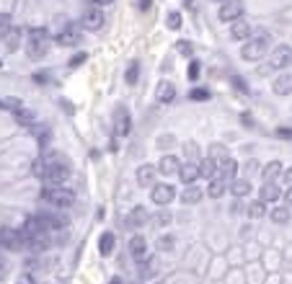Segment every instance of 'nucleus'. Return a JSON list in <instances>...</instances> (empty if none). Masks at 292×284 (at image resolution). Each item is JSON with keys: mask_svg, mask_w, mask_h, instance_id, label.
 Here are the masks:
<instances>
[{"mask_svg": "<svg viewBox=\"0 0 292 284\" xmlns=\"http://www.w3.org/2000/svg\"><path fill=\"white\" fill-rule=\"evenodd\" d=\"M26 36H29V44H26V54H29L31 60L47 57V54H49V47H52L47 29H31Z\"/></svg>", "mask_w": 292, "mask_h": 284, "instance_id": "obj_1", "label": "nucleus"}, {"mask_svg": "<svg viewBox=\"0 0 292 284\" xmlns=\"http://www.w3.org/2000/svg\"><path fill=\"white\" fill-rule=\"evenodd\" d=\"M42 199L47 201V204L57 207V209H67L75 204V194L67 189V186H47L42 189Z\"/></svg>", "mask_w": 292, "mask_h": 284, "instance_id": "obj_2", "label": "nucleus"}, {"mask_svg": "<svg viewBox=\"0 0 292 284\" xmlns=\"http://www.w3.org/2000/svg\"><path fill=\"white\" fill-rule=\"evenodd\" d=\"M267 52H269V39H267V34H259V36H253V39H248V42L243 44L241 57H243L246 62H256V60H261Z\"/></svg>", "mask_w": 292, "mask_h": 284, "instance_id": "obj_3", "label": "nucleus"}, {"mask_svg": "<svg viewBox=\"0 0 292 284\" xmlns=\"http://www.w3.org/2000/svg\"><path fill=\"white\" fill-rule=\"evenodd\" d=\"M70 163L65 160V158H62V160H57V163H52V166H49V171L47 173H44V184H49V186H62V184H65V181L70 178Z\"/></svg>", "mask_w": 292, "mask_h": 284, "instance_id": "obj_4", "label": "nucleus"}, {"mask_svg": "<svg viewBox=\"0 0 292 284\" xmlns=\"http://www.w3.org/2000/svg\"><path fill=\"white\" fill-rule=\"evenodd\" d=\"M0 245H3L5 251H21V248H29V238L21 230L3 227V230H0Z\"/></svg>", "mask_w": 292, "mask_h": 284, "instance_id": "obj_5", "label": "nucleus"}, {"mask_svg": "<svg viewBox=\"0 0 292 284\" xmlns=\"http://www.w3.org/2000/svg\"><path fill=\"white\" fill-rule=\"evenodd\" d=\"M290 65H292V47L290 44H282V47H277L269 54V67L271 70H285Z\"/></svg>", "mask_w": 292, "mask_h": 284, "instance_id": "obj_6", "label": "nucleus"}, {"mask_svg": "<svg viewBox=\"0 0 292 284\" xmlns=\"http://www.w3.org/2000/svg\"><path fill=\"white\" fill-rule=\"evenodd\" d=\"M80 36H83V29H80V23H67L65 29H62L57 34V42L60 47H75V44L80 42Z\"/></svg>", "mask_w": 292, "mask_h": 284, "instance_id": "obj_7", "label": "nucleus"}, {"mask_svg": "<svg viewBox=\"0 0 292 284\" xmlns=\"http://www.w3.org/2000/svg\"><path fill=\"white\" fill-rule=\"evenodd\" d=\"M130 130H132V116H130V111H127L124 106H119L114 111V134L116 137H127Z\"/></svg>", "mask_w": 292, "mask_h": 284, "instance_id": "obj_8", "label": "nucleus"}, {"mask_svg": "<svg viewBox=\"0 0 292 284\" xmlns=\"http://www.w3.org/2000/svg\"><path fill=\"white\" fill-rule=\"evenodd\" d=\"M173 199H176V189H173L171 184H155L153 186V201H155V204L166 207V204H171Z\"/></svg>", "mask_w": 292, "mask_h": 284, "instance_id": "obj_9", "label": "nucleus"}, {"mask_svg": "<svg viewBox=\"0 0 292 284\" xmlns=\"http://www.w3.org/2000/svg\"><path fill=\"white\" fill-rule=\"evenodd\" d=\"M83 29H88V31H96V29H101L104 26V11L101 8H88V11H83Z\"/></svg>", "mask_w": 292, "mask_h": 284, "instance_id": "obj_10", "label": "nucleus"}, {"mask_svg": "<svg viewBox=\"0 0 292 284\" xmlns=\"http://www.w3.org/2000/svg\"><path fill=\"white\" fill-rule=\"evenodd\" d=\"M220 18L223 21H238V18H243V0H225L220 8Z\"/></svg>", "mask_w": 292, "mask_h": 284, "instance_id": "obj_11", "label": "nucleus"}, {"mask_svg": "<svg viewBox=\"0 0 292 284\" xmlns=\"http://www.w3.org/2000/svg\"><path fill=\"white\" fill-rule=\"evenodd\" d=\"M39 219H42V225L47 227V230H65L67 227V217L60 215V212H42Z\"/></svg>", "mask_w": 292, "mask_h": 284, "instance_id": "obj_12", "label": "nucleus"}, {"mask_svg": "<svg viewBox=\"0 0 292 284\" xmlns=\"http://www.w3.org/2000/svg\"><path fill=\"white\" fill-rule=\"evenodd\" d=\"M230 39H235V42H248V39H251V26H248V21H246V18L233 21V26H230Z\"/></svg>", "mask_w": 292, "mask_h": 284, "instance_id": "obj_13", "label": "nucleus"}, {"mask_svg": "<svg viewBox=\"0 0 292 284\" xmlns=\"http://www.w3.org/2000/svg\"><path fill=\"white\" fill-rule=\"evenodd\" d=\"M282 176H285V168H282L279 160H271L269 166H264V171H261L264 184H277V178H282Z\"/></svg>", "mask_w": 292, "mask_h": 284, "instance_id": "obj_14", "label": "nucleus"}, {"mask_svg": "<svg viewBox=\"0 0 292 284\" xmlns=\"http://www.w3.org/2000/svg\"><path fill=\"white\" fill-rule=\"evenodd\" d=\"M179 176H181V181H184L186 186H191L199 176H202V171H199V163H189V160H186L184 166H181Z\"/></svg>", "mask_w": 292, "mask_h": 284, "instance_id": "obj_15", "label": "nucleus"}, {"mask_svg": "<svg viewBox=\"0 0 292 284\" xmlns=\"http://www.w3.org/2000/svg\"><path fill=\"white\" fill-rule=\"evenodd\" d=\"M158 269H160L158 256H145V259L140 261V277H142V279L155 277V274H158Z\"/></svg>", "mask_w": 292, "mask_h": 284, "instance_id": "obj_16", "label": "nucleus"}, {"mask_svg": "<svg viewBox=\"0 0 292 284\" xmlns=\"http://www.w3.org/2000/svg\"><path fill=\"white\" fill-rule=\"evenodd\" d=\"M235 171H238V163L233 158L217 163V178H223V181H235Z\"/></svg>", "mask_w": 292, "mask_h": 284, "instance_id": "obj_17", "label": "nucleus"}, {"mask_svg": "<svg viewBox=\"0 0 292 284\" xmlns=\"http://www.w3.org/2000/svg\"><path fill=\"white\" fill-rule=\"evenodd\" d=\"M155 96H158L160 104H171V101L176 98V86L168 83V80H163V83L158 86V90H155Z\"/></svg>", "mask_w": 292, "mask_h": 284, "instance_id": "obj_18", "label": "nucleus"}, {"mask_svg": "<svg viewBox=\"0 0 292 284\" xmlns=\"http://www.w3.org/2000/svg\"><path fill=\"white\" fill-rule=\"evenodd\" d=\"M155 173H158V168H155V166H148V163H145V166H140V168H137V184H140V186H153Z\"/></svg>", "mask_w": 292, "mask_h": 284, "instance_id": "obj_19", "label": "nucleus"}, {"mask_svg": "<svg viewBox=\"0 0 292 284\" xmlns=\"http://www.w3.org/2000/svg\"><path fill=\"white\" fill-rule=\"evenodd\" d=\"M181 166H179V160L173 158V155H166V158H160L158 163V173H163V176H173V173H179Z\"/></svg>", "mask_w": 292, "mask_h": 284, "instance_id": "obj_20", "label": "nucleus"}, {"mask_svg": "<svg viewBox=\"0 0 292 284\" xmlns=\"http://www.w3.org/2000/svg\"><path fill=\"white\" fill-rule=\"evenodd\" d=\"M130 253H132L137 261L145 259V253H148V243H145V238H142V235H135L132 240H130Z\"/></svg>", "mask_w": 292, "mask_h": 284, "instance_id": "obj_21", "label": "nucleus"}, {"mask_svg": "<svg viewBox=\"0 0 292 284\" xmlns=\"http://www.w3.org/2000/svg\"><path fill=\"white\" fill-rule=\"evenodd\" d=\"M202 197H204V191L199 189V186H186L184 189V194H181V201H184V204H197V201H202Z\"/></svg>", "mask_w": 292, "mask_h": 284, "instance_id": "obj_22", "label": "nucleus"}, {"mask_svg": "<svg viewBox=\"0 0 292 284\" xmlns=\"http://www.w3.org/2000/svg\"><path fill=\"white\" fill-rule=\"evenodd\" d=\"M279 197H282V191H279L277 184H264L261 191H259V199H261V201H267V204H269V201H277Z\"/></svg>", "mask_w": 292, "mask_h": 284, "instance_id": "obj_23", "label": "nucleus"}, {"mask_svg": "<svg viewBox=\"0 0 292 284\" xmlns=\"http://www.w3.org/2000/svg\"><path fill=\"white\" fill-rule=\"evenodd\" d=\"M230 194L238 197V199L248 197L251 194V184H248V181H243V178H235V181H230Z\"/></svg>", "mask_w": 292, "mask_h": 284, "instance_id": "obj_24", "label": "nucleus"}, {"mask_svg": "<svg viewBox=\"0 0 292 284\" xmlns=\"http://www.w3.org/2000/svg\"><path fill=\"white\" fill-rule=\"evenodd\" d=\"M225 191H227V181H223V178H212V181H209V186H207V194L212 199H220Z\"/></svg>", "mask_w": 292, "mask_h": 284, "instance_id": "obj_25", "label": "nucleus"}, {"mask_svg": "<svg viewBox=\"0 0 292 284\" xmlns=\"http://www.w3.org/2000/svg\"><path fill=\"white\" fill-rule=\"evenodd\" d=\"M274 93H279V96L292 93V75H279L274 80Z\"/></svg>", "mask_w": 292, "mask_h": 284, "instance_id": "obj_26", "label": "nucleus"}, {"mask_svg": "<svg viewBox=\"0 0 292 284\" xmlns=\"http://www.w3.org/2000/svg\"><path fill=\"white\" fill-rule=\"evenodd\" d=\"M145 222H148V212H145V207H135L130 212V225L132 227H142Z\"/></svg>", "mask_w": 292, "mask_h": 284, "instance_id": "obj_27", "label": "nucleus"}, {"mask_svg": "<svg viewBox=\"0 0 292 284\" xmlns=\"http://www.w3.org/2000/svg\"><path fill=\"white\" fill-rule=\"evenodd\" d=\"M21 36H23V31H21V29H11V31H8V34L3 36V44H5L8 49H16L18 44H21Z\"/></svg>", "mask_w": 292, "mask_h": 284, "instance_id": "obj_28", "label": "nucleus"}, {"mask_svg": "<svg viewBox=\"0 0 292 284\" xmlns=\"http://www.w3.org/2000/svg\"><path fill=\"white\" fill-rule=\"evenodd\" d=\"M29 130H31V134H34V137H36V140H39V142H49V137H52V130H49L47 124H34V127H29Z\"/></svg>", "mask_w": 292, "mask_h": 284, "instance_id": "obj_29", "label": "nucleus"}, {"mask_svg": "<svg viewBox=\"0 0 292 284\" xmlns=\"http://www.w3.org/2000/svg\"><path fill=\"white\" fill-rule=\"evenodd\" d=\"M248 215L253 219H261L264 215H267V201H261V199H253L251 204H248Z\"/></svg>", "mask_w": 292, "mask_h": 284, "instance_id": "obj_30", "label": "nucleus"}, {"mask_svg": "<svg viewBox=\"0 0 292 284\" xmlns=\"http://www.w3.org/2000/svg\"><path fill=\"white\" fill-rule=\"evenodd\" d=\"M98 251H101L104 256H109L114 251V235L112 233H104L101 238H98Z\"/></svg>", "mask_w": 292, "mask_h": 284, "instance_id": "obj_31", "label": "nucleus"}, {"mask_svg": "<svg viewBox=\"0 0 292 284\" xmlns=\"http://www.w3.org/2000/svg\"><path fill=\"white\" fill-rule=\"evenodd\" d=\"M269 219H274L277 225L287 222V219H290V209L287 207H274V209H271V215H269Z\"/></svg>", "mask_w": 292, "mask_h": 284, "instance_id": "obj_32", "label": "nucleus"}, {"mask_svg": "<svg viewBox=\"0 0 292 284\" xmlns=\"http://www.w3.org/2000/svg\"><path fill=\"white\" fill-rule=\"evenodd\" d=\"M209 155H212L209 160H215V163H223V160H227V158H230V155H227V150L223 148V145H212V148H209Z\"/></svg>", "mask_w": 292, "mask_h": 284, "instance_id": "obj_33", "label": "nucleus"}, {"mask_svg": "<svg viewBox=\"0 0 292 284\" xmlns=\"http://www.w3.org/2000/svg\"><path fill=\"white\" fill-rule=\"evenodd\" d=\"M199 171H202L204 178H215L217 176V163L215 160H204V163H199Z\"/></svg>", "mask_w": 292, "mask_h": 284, "instance_id": "obj_34", "label": "nucleus"}, {"mask_svg": "<svg viewBox=\"0 0 292 284\" xmlns=\"http://www.w3.org/2000/svg\"><path fill=\"white\" fill-rule=\"evenodd\" d=\"M16 116H18V122L26 124V127H34V124H36V114L29 111V109H21V111H18Z\"/></svg>", "mask_w": 292, "mask_h": 284, "instance_id": "obj_35", "label": "nucleus"}, {"mask_svg": "<svg viewBox=\"0 0 292 284\" xmlns=\"http://www.w3.org/2000/svg\"><path fill=\"white\" fill-rule=\"evenodd\" d=\"M166 23H168V29H171V31L181 29V13H179V11H171L168 18H166Z\"/></svg>", "mask_w": 292, "mask_h": 284, "instance_id": "obj_36", "label": "nucleus"}, {"mask_svg": "<svg viewBox=\"0 0 292 284\" xmlns=\"http://www.w3.org/2000/svg\"><path fill=\"white\" fill-rule=\"evenodd\" d=\"M137 75H140V65H137V62H132V65L127 67V83L135 86V83H137Z\"/></svg>", "mask_w": 292, "mask_h": 284, "instance_id": "obj_37", "label": "nucleus"}, {"mask_svg": "<svg viewBox=\"0 0 292 284\" xmlns=\"http://www.w3.org/2000/svg\"><path fill=\"white\" fill-rule=\"evenodd\" d=\"M184 153H189V163H197L199 160V148L194 142H186L184 145Z\"/></svg>", "mask_w": 292, "mask_h": 284, "instance_id": "obj_38", "label": "nucleus"}, {"mask_svg": "<svg viewBox=\"0 0 292 284\" xmlns=\"http://www.w3.org/2000/svg\"><path fill=\"white\" fill-rule=\"evenodd\" d=\"M189 98H191V101H207V98H209V90H207V88H194V90L189 93Z\"/></svg>", "mask_w": 292, "mask_h": 284, "instance_id": "obj_39", "label": "nucleus"}, {"mask_svg": "<svg viewBox=\"0 0 292 284\" xmlns=\"http://www.w3.org/2000/svg\"><path fill=\"white\" fill-rule=\"evenodd\" d=\"M11 31V18H8V13H0V39Z\"/></svg>", "mask_w": 292, "mask_h": 284, "instance_id": "obj_40", "label": "nucleus"}, {"mask_svg": "<svg viewBox=\"0 0 292 284\" xmlns=\"http://www.w3.org/2000/svg\"><path fill=\"white\" fill-rule=\"evenodd\" d=\"M199 70H202V65L194 60V62L189 65V80H197V78H199Z\"/></svg>", "mask_w": 292, "mask_h": 284, "instance_id": "obj_41", "label": "nucleus"}, {"mask_svg": "<svg viewBox=\"0 0 292 284\" xmlns=\"http://www.w3.org/2000/svg\"><path fill=\"white\" fill-rule=\"evenodd\" d=\"M191 49H194V47H191L189 42H176V52H181L184 57H186V54H191Z\"/></svg>", "mask_w": 292, "mask_h": 284, "instance_id": "obj_42", "label": "nucleus"}, {"mask_svg": "<svg viewBox=\"0 0 292 284\" xmlns=\"http://www.w3.org/2000/svg\"><path fill=\"white\" fill-rule=\"evenodd\" d=\"M277 137H282V140H292V127H279Z\"/></svg>", "mask_w": 292, "mask_h": 284, "instance_id": "obj_43", "label": "nucleus"}, {"mask_svg": "<svg viewBox=\"0 0 292 284\" xmlns=\"http://www.w3.org/2000/svg\"><path fill=\"white\" fill-rule=\"evenodd\" d=\"M233 86H235V88H238V90H241V93H248V88H246V83H243V80H241L238 75H233Z\"/></svg>", "mask_w": 292, "mask_h": 284, "instance_id": "obj_44", "label": "nucleus"}, {"mask_svg": "<svg viewBox=\"0 0 292 284\" xmlns=\"http://www.w3.org/2000/svg\"><path fill=\"white\" fill-rule=\"evenodd\" d=\"M86 62V54H75V57L70 60V67H80Z\"/></svg>", "mask_w": 292, "mask_h": 284, "instance_id": "obj_45", "label": "nucleus"}, {"mask_svg": "<svg viewBox=\"0 0 292 284\" xmlns=\"http://www.w3.org/2000/svg\"><path fill=\"white\" fill-rule=\"evenodd\" d=\"M168 222H171V215L168 212H160L158 215V225H168Z\"/></svg>", "mask_w": 292, "mask_h": 284, "instance_id": "obj_46", "label": "nucleus"}, {"mask_svg": "<svg viewBox=\"0 0 292 284\" xmlns=\"http://www.w3.org/2000/svg\"><path fill=\"white\" fill-rule=\"evenodd\" d=\"M150 5H153V0H137V8H140V11H148Z\"/></svg>", "mask_w": 292, "mask_h": 284, "instance_id": "obj_47", "label": "nucleus"}, {"mask_svg": "<svg viewBox=\"0 0 292 284\" xmlns=\"http://www.w3.org/2000/svg\"><path fill=\"white\" fill-rule=\"evenodd\" d=\"M171 245H173V243H171V238H163V240L158 243V248H171Z\"/></svg>", "mask_w": 292, "mask_h": 284, "instance_id": "obj_48", "label": "nucleus"}, {"mask_svg": "<svg viewBox=\"0 0 292 284\" xmlns=\"http://www.w3.org/2000/svg\"><path fill=\"white\" fill-rule=\"evenodd\" d=\"M282 178L287 181V189H290V186H292V168H290V171H285V176H282Z\"/></svg>", "mask_w": 292, "mask_h": 284, "instance_id": "obj_49", "label": "nucleus"}, {"mask_svg": "<svg viewBox=\"0 0 292 284\" xmlns=\"http://www.w3.org/2000/svg\"><path fill=\"white\" fill-rule=\"evenodd\" d=\"M285 199H287V204H290V207H292V186H290V189H287V191H285Z\"/></svg>", "mask_w": 292, "mask_h": 284, "instance_id": "obj_50", "label": "nucleus"}, {"mask_svg": "<svg viewBox=\"0 0 292 284\" xmlns=\"http://www.w3.org/2000/svg\"><path fill=\"white\" fill-rule=\"evenodd\" d=\"M96 3H98V5H109L112 0H96Z\"/></svg>", "mask_w": 292, "mask_h": 284, "instance_id": "obj_51", "label": "nucleus"}, {"mask_svg": "<svg viewBox=\"0 0 292 284\" xmlns=\"http://www.w3.org/2000/svg\"><path fill=\"white\" fill-rule=\"evenodd\" d=\"M109 284H122V279H119V277H114V279L109 282Z\"/></svg>", "mask_w": 292, "mask_h": 284, "instance_id": "obj_52", "label": "nucleus"}, {"mask_svg": "<svg viewBox=\"0 0 292 284\" xmlns=\"http://www.w3.org/2000/svg\"><path fill=\"white\" fill-rule=\"evenodd\" d=\"M18 284H34V279H21V282H18Z\"/></svg>", "mask_w": 292, "mask_h": 284, "instance_id": "obj_53", "label": "nucleus"}, {"mask_svg": "<svg viewBox=\"0 0 292 284\" xmlns=\"http://www.w3.org/2000/svg\"><path fill=\"white\" fill-rule=\"evenodd\" d=\"M3 274H5V266H3V263H0V277H3Z\"/></svg>", "mask_w": 292, "mask_h": 284, "instance_id": "obj_54", "label": "nucleus"}, {"mask_svg": "<svg viewBox=\"0 0 292 284\" xmlns=\"http://www.w3.org/2000/svg\"><path fill=\"white\" fill-rule=\"evenodd\" d=\"M215 3H225V0H215Z\"/></svg>", "mask_w": 292, "mask_h": 284, "instance_id": "obj_55", "label": "nucleus"}, {"mask_svg": "<svg viewBox=\"0 0 292 284\" xmlns=\"http://www.w3.org/2000/svg\"><path fill=\"white\" fill-rule=\"evenodd\" d=\"M0 65H3V62H0Z\"/></svg>", "mask_w": 292, "mask_h": 284, "instance_id": "obj_56", "label": "nucleus"}]
</instances>
